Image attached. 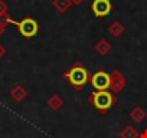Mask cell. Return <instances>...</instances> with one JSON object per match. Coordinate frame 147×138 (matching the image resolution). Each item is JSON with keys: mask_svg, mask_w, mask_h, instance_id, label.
<instances>
[{"mask_svg": "<svg viewBox=\"0 0 147 138\" xmlns=\"http://www.w3.org/2000/svg\"><path fill=\"white\" fill-rule=\"evenodd\" d=\"M63 78H65V81H68L72 85L74 89L81 91L91 81V74L81 62H77L63 74Z\"/></svg>", "mask_w": 147, "mask_h": 138, "instance_id": "cell-1", "label": "cell"}, {"mask_svg": "<svg viewBox=\"0 0 147 138\" xmlns=\"http://www.w3.org/2000/svg\"><path fill=\"white\" fill-rule=\"evenodd\" d=\"M90 104L101 114V115H105L117 102V98L115 95L111 92V91H94L90 98H88Z\"/></svg>", "mask_w": 147, "mask_h": 138, "instance_id": "cell-2", "label": "cell"}, {"mask_svg": "<svg viewBox=\"0 0 147 138\" xmlns=\"http://www.w3.org/2000/svg\"><path fill=\"white\" fill-rule=\"evenodd\" d=\"M15 26L18 27L19 33H20L23 38H26V39H30V38L36 36L38 32H39V25H38V22H36L33 17H29V16L25 17V19H22L20 22H16Z\"/></svg>", "mask_w": 147, "mask_h": 138, "instance_id": "cell-3", "label": "cell"}, {"mask_svg": "<svg viewBox=\"0 0 147 138\" xmlns=\"http://www.w3.org/2000/svg\"><path fill=\"white\" fill-rule=\"evenodd\" d=\"M110 74L104 71H97L94 75H91V85L95 91H107L110 88Z\"/></svg>", "mask_w": 147, "mask_h": 138, "instance_id": "cell-4", "label": "cell"}, {"mask_svg": "<svg viewBox=\"0 0 147 138\" xmlns=\"http://www.w3.org/2000/svg\"><path fill=\"white\" fill-rule=\"evenodd\" d=\"M91 10L97 17H105L113 12L111 0H94L91 3Z\"/></svg>", "mask_w": 147, "mask_h": 138, "instance_id": "cell-5", "label": "cell"}, {"mask_svg": "<svg viewBox=\"0 0 147 138\" xmlns=\"http://www.w3.org/2000/svg\"><path fill=\"white\" fill-rule=\"evenodd\" d=\"M110 78H111V81H110V89H111L113 94H118V92H121V91L125 88L127 79H125V76L118 71V69H115V71H113V72L110 74Z\"/></svg>", "mask_w": 147, "mask_h": 138, "instance_id": "cell-6", "label": "cell"}, {"mask_svg": "<svg viewBox=\"0 0 147 138\" xmlns=\"http://www.w3.org/2000/svg\"><path fill=\"white\" fill-rule=\"evenodd\" d=\"M10 96L16 102H23L26 99V96H28V91L22 85H15L12 88V91H10Z\"/></svg>", "mask_w": 147, "mask_h": 138, "instance_id": "cell-7", "label": "cell"}, {"mask_svg": "<svg viewBox=\"0 0 147 138\" xmlns=\"http://www.w3.org/2000/svg\"><path fill=\"white\" fill-rule=\"evenodd\" d=\"M72 5H74L72 0H53L52 2V6L55 7L58 13H66Z\"/></svg>", "mask_w": 147, "mask_h": 138, "instance_id": "cell-8", "label": "cell"}, {"mask_svg": "<svg viewBox=\"0 0 147 138\" xmlns=\"http://www.w3.org/2000/svg\"><path fill=\"white\" fill-rule=\"evenodd\" d=\"M124 30H125L124 25H123L121 22H118V20H114V22L108 26V33H110L111 36H114V38H120V36L124 33Z\"/></svg>", "mask_w": 147, "mask_h": 138, "instance_id": "cell-9", "label": "cell"}, {"mask_svg": "<svg viewBox=\"0 0 147 138\" xmlns=\"http://www.w3.org/2000/svg\"><path fill=\"white\" fill-rule=\"evenodd\" d=\"M130 119L131 121H134L136 124H138V122H143L144 121V118H146V111L141 108V107H134L131 111H130Z\"/></svg>", "mask_w": 147, "mask_h": 138, "instance_id": "cell-10", "label": "cell"}, {"mask_svg": "<svg viewBox=\"0 0 147 138\" xmlns=\"http://www.w3.org/2000/svg\"><path fill=\"white\" fill-rule=\"evenodd\" d=\"M95 50H97L98 55L105 56V55H108L110 50H111V43H110L107 39H101V40L97 42V45H95Z\"/></svg>", "mask_w": 147, "mask_h": 138, "instance_id": "cell-11", "label": "cell"}, {"mask_svg": "<svg viewBox=\"0 0 147 138\" xmlns=\"http://www.w3.org/2000/svg\"><path fill=\"white\" fill-rule=\"evenodd\" d=\"M46 104H48V107L52 109V111H58V109H61L62 108V105H63V99L59 96V95H52V96H49V99L46 101Z\"/></svg>", "mask_w": 147, "mask_h": 138, "instance_id": "cell-12", "label": "cell"}, {"mask_svg": "<svg viewBox=\"0 0 147 138\" xmlns=\"http://www.w3.org/2000/svg\"><path fill=\"white\" fill-rule=\"evenodd\" d=\"M140 132L133 125H125L124 129L120 132V138H138Z\"/></svg>", "mask_w": 147, "mask_h": 138, "instance_id": "cell-13", "label": "cell"}, {"mask_svg": "<svg viewBox=\"0 0 147 138\" xmlns=\"http://www.w3.org/2000/svg\"><path fill=\"white\" fill-rule=\"evenodd\" d=\"M0 23H2L3 26H6V25H16V20H13L9 13H3V15H0Z\"/></svg>", "mask_w": 147, "mask_h": 138, "instance_id": "cell-14", "label": "cell"}, {"mask_svg": "<svg viewBox=\"0 0 147 138\" xmlns=\"http://www.w3.org/2000/svg\"><path fill=\"white\" fill-rule=\"evenodd\" d=\"M3 13H7V5L3 0H0V15H3Z\"/></svg>", "mask_w": 147, "mask_h": 138, "instance_id": "cell-15", "label": "cell"}, {"mask_svg": "<svg viewBox=\"0 0 147 138\" xmlns=\"http://www.w3.org/2000/svg\"><path fill=\"white\" fill-rule=\"evenodd\" d=\"M5 55H6V48H5L2 43H0V59H2Z\"/></svg>", "mask_w": 147, "mask_h": 138, "instance_id": "cell-16", "label": "cell"}, {"mask_svg": "<svg viewBox=\"0 0 147 138\" xmlns=\"http://www.w3.org/2000/svg\"><path fill=\"white\" fill-rule=\"evenodd\" d=\"M138 138H147V128L143 131V132H140V135H138Z\"/></svg>", "mask_w": 147, "mask_h": 138, "instance_id": "cell-17", "label": "cell"}, {"mask_svg": "<svg viewBox=\"0 0 147 138\" xmlns=\"http://www.w3.org/2000/svg\"><path fill=\"white\" fill-rule=\"evenodd\" d=\"M5 27H6V26H3L2 23H0V36H3V33H5Z\"/></svg>", "mask_w": 147, "mask_h": 138, "instance_id": "cell-18", "label": "cell"}, {"mask_svg": "<svg viewBox=\"0 0 147 138\" xmlns=\"http://www.w3.org/2000/svg\"><path fill=\"white\" fill-rule=\"evenodd\" d=\"M82 2H84V0H72L74 5H82Z\"/></svg>", "mask_w": 147, "mask_h": 138, "instance_id": "cell-19", "label": "cell"}]
</instances>
